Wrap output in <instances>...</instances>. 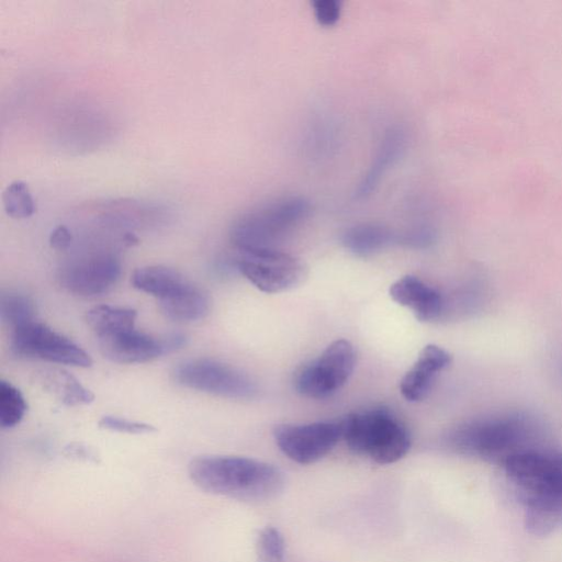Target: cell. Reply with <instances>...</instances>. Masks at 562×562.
<instances>
[{"instance_id":"30bf717a","label":"cell","mask_w":562,"mask_h":562,"mask_svg":"<svg viewBox=\"0 0 562 562\" xmlns=\"http://www.w3.org/2000/svg\"><path fill=\"white\" fill-rule=\"evenodd\" d=\"M278 448L300 464L314 463L328 454L341 439L340 422L283 424L273 430Z\"/></svg>"},{"instance_id":"8fae6325","label":"cell","mask_w":562,"mask_h":562,"mask_svg":"<svg viewBox=\"0 0 562 562\" xmlns=\"http://www.w3.org/2000/svg\"><path fill=\"white\" fill-rule=\"evenodd\" d=\"M186 336L179 333L154 337L135 327L98 337L101 353L116 363L133 364L153 361L181 349Z\"/></svg>"},{"instance_id":"484cf974","label":"cell","mask_w":562,"mask_h":562,"mask_svg":"<svg viewBox=\"0 0 562 562\" xmlns=\"http://www.w3.org/2000/svg\"><path fill=\"white\" fill-rule=\"evenodd\" d=\"M316 21L324 26H333L340 19L341 2L338 0H315L312 3Z\"/></svg>"},{"instance_id":"ffe728a7","label":"cell","mask_w":562,"mask_h":562,"mask_svg":"<svg viewBox=\"0 0 562 562\" xmlns=\"http://www.w3.org/2000/svg\"><path fill=\"white\" fill-rule=\"evenodd\" d=\"M137 313L133 308L98 305L88 311L86 321L97 337L135 327Z\"/></svg>"},{"instance_id":"52a82bcc","label":"cell","mask_w":562,"mask_h":562,"mask_svg":"<svg viewBox=\"0 0 562 562\" xmlns=\"http://www.w3.org/2000/svg\"><path fill=\"white\" fill-rule=\"evenodd\" d=\"M355 367L356 351L352 344L346 339H337L318 358L297 371L295 389L306 397L326 398L345 385Z\"/></svg>"},{"instance_id":"4fadbf2b","label":"cell","mask_w":562,"mask_h":562,"mask_svg":"<svg viewBox=\"0 0 562 562\" xmlns=\"http://www.w3.org/2000/svg\"><path fill=\"white\" fill-rule=\"evenodd\" d=\"M451 362L448 351L437 345L425 346L413 367L403 375L400 391L405 400L418 402L427 396L436 375Z\"/></svg>"},{"instance_id":"e0dca14e","label":"cell","mask_w":562,"mask_h":562,"mask_svg":"<svg viewBox=\"0 0 562 562\" xmlns=\"http://www.w3.org/2000/svg\"><path fill=\"white\" fill-rule=\"evenodd\" d=\"M395 241L400 243V235L378 223L356 224L341 235L344 247L359 257L372 256Z\"/></svg>"},{"instance_id":"44dd1931","label":"cell","mask_w":562,"mask_h":562,"mask_svg":"<svg viewBox=\"0 0 562 562\" xmlns=\"http://www.w3.org/2000/svg\"><path fill=\"white\" fill-rule=\"evenodd\" d=\"M0 315L3 323L14 329L35 321V306L29 296L9 292L1 297Z\"/></svg>"},{"instance_id":"ba28073f","label":"cell","mask_w":562,"mask_h":562,"mask_svg":"<svg viewBox=\"0 0 562 562\" xmlns=\"http://www.w3.org/2000/svg\"><path fill=\"white\" fill-rule=\"evenodd\" d=\"M11 350L18 357L38 358L48 362L88 368L90 355L79 345L37 321L12 329Z\"/></svg>"},{"instance_id":"277c9868","label":"cell","mask_w":562,"mask_h":562,"mask_svg":"<svg viewBox=\"0 0 562 562\" xmlns=\"http://www.w3.org/2000/svg\"><path fill=\"white\" fill-rule=\"evenodd\" d=\"M340 425L341 439L348 448L379 464L401 460L411 448L408 429L386 408L351 413Z\"/></svg>"},{"instance_id":"ac0fdd59","label":"cell","mask_w":562,"mask_h":562,"mask_svg":"<svg viewBox=\"0 0 562 562\" xmlns=\"http://www.w3.org/2000/svg\"><path fill=\"white\" fill-rule=\"evenodd\" d=\"M189 281L176 269L153 265L138 268L132 276V284L135 289L165 299L182 289Z\"/></svg>"},{"instance_id":"3957f363","label":"cell","mask_w":562,"mask_h":562,"mask_svg":"<svg viewBox=\"0 0 562 562\" xmlns=\"http://www.w3.org/2000/svg\"><path fill=\"white\" fill-rule=\"evenodd\" d=\"M541 429L530 416L512 412L469 422L447 439L456 452L504 464L519 452L543 447Z\"/></svg>"},{"instance_id":"9c48e42d","label":"cell","mask_w":562,"mask_h":562,"mask_svg":"<svg viewBox=\"0 0 562 562\" xmlns=\"http://www.w3.org/2000/svg\"><path fill=\"white\" fill-rule=\"evenodd\" d=\"M239 272L265 293H281L299 285L306 277L304 263L279 249L240 252Z\"/></svg>"},{"instance_id":"8992f818","label":"cell","mask_w":562,"mask_h":562,"mask_svg":"<svg viewBox=\"0 0 562 562\" xmlns=\"http://www.w3.org/2000/svg\"><path fill=\"white\" fill-rule=\"evenodd\" d=\"M173 378L184 387L226 398L250 400L258 393L257 384L246 373L207 358L180 363L173 371Z\"/></svg>"},{"instance_id":"d6986e66","label":"cell","mask_w":562,"mask_h":562,"mask_svg":"<svg viewBox=\"0 0 562 562\" xmlns=\"http://www.w3.org/2000/svg\"><path fill=\"white\" fill-rule=\"evenodd\" d=\"M38 381L65 405H87L94 400V394L89 389L63 369L44 370L40 373Z\"/></svg>"},{"instance_id":"7a4b0ae2","label":"cell","mask_w":562,"mask_h":562,"mask_svg":"<svg viewBox=\"0 0 562 562\" xmlns=\"http://www.w3.org/2000/svg\"><path fill=\"white\" fill-rule=\"evenodd\" d=\"M188 473L201 490L239 501L271 499L284 487V475L278 467L247 457L198 456L190 461Z\"/></svg>"},{"instance_id":"2e32d148","label":"cell","mask_w":562,"mask_h":562,"mask_svg":"<svg viewBox=\"0 0 562 562\" xmlns=\"http://www.w3.org/2000/svg\"><path fill=\"white\" fill-rule=\"evenodd\" d=\"M159 308L168 319L190 323L206 316L210 300L201 289L188 282L179 291L159 300Z\"/></svg>"},{"instance_id":"9a60e30c","label":"cell","mask_w":562,"mask_h":562,"mask_svg":"<svg viewBox=\"0 0 562 562\" xmlns=\"http://www.w3.org/2000/svg\"><path fill=\"white\" fill-rule=\"evenodd\" d=\"M406 142V133L402 127H390L384 133L371 164L355 191L357 199H364L375 190L383 176L402 157Z\"/></svg>"},{"instance_id":"6da1fadb","label":"cell","mask_w":562,"mask_h":562,"mask_svg":"<svg viewBox=\"0 0 562 562\" xmlns=\"http://www.w3.org/2000/svg\"><path fill=\"white\" fill-rule=\"evenodd\" d=\"M503 468L524 504V521L533 536L562 527V452L548 447L508 458Z\"/></svg>"},{"instance_id":"7402d4cb","label":"cell","mask_w":562,"mask_h":562,"mask_svg":"<svg viewBox=\"0 0 562 562\" xmlns=\"http://www.w3.org/2000/svg\"><path fill=\"white\" fill-rule=\"evenodd\" d=\"M27 409L21 391L8 381L0 382V425L12 428L20 424Z\"/></svg>"},{"instance_id":"cb8c5ba5","label":"cell","mask_w":562,"mask_h":562,"mask_svg":"<svg viewBox=\"0 0 562 562\" xmlns=\"http://www.w3.org/2000/svg\"><path fill=\"white\" fill-rule=\"evenodd\" d=\"M256 551L258 562H283L285 543L280 530L272 526L265 527L258 535Z\"/></svg>"},{"instance_id":"603a6c76","label":"cell","mask_w":562,"mask_h":562,"mask_svg":"<svg viewBox=\"0 0 562 562\" xmlns=\"http://www.w3.org/2000/svg\"><path fill=\"white\" fill-rule=\"evenodd\" d=\"M2 201L5 213L12 218H27L36 211L30 189L22 180H14L4 189Z\"/></svg>"},{"instance_id":"5b68a950","label":"cell","mask_w":562,"mask_h":562,"mask_svg":"<svg viewBox=\"0 0 562 562\" xmlns=\"http://www.w3.org/2000/svg\"><path fill=\"white\" fill-rule=\"evenodd\" d=\"M311 213L303 196H286L241 215L231 239L239 252L278 249L277 245Z\"/></svg>"},{"instance_id":"7c38bea8","label":"cell","mask_w":562,"mask_h":562,"mask_svg":"<svg viewBox=\"0 0 562 562\" xmlns=\"http://www.w3.org/2000/svg\"><path fill=\"white\" fill-rule=\"evenodd\" d=\"M121 277V262L111 251L97 250L68 262L59 276L61 285L79 296L110 291Z\"/></svg>"},{"instance_id":"5bb4252c","label":"cell","mask_w":562,"mask_h":562,"mask_svg":"<svg viewBox=\"0 0 562 562\" xmlns=\"http://www.w3.org/2000/svg\"><path fill=\"white\" fill-rule=\"evenodd\" d=\"M389 293L394 302L409 308L420 322L435 321L442 313L441 294L415 276L400 278L390 286Z\"/></svg>"},{"instance_id":"83f0119b","label":"cell","mask_w":562,"mask_h":562,"mask_svg":"<svg viewBox=\"0 0 562 562\" xmlns=\"http://www.w3.org/2000/svg\"><path fill=\"white\" fill-rule=\"evenodd\" d=\"M72 243V234L65 225L56 226L49 235V245L56 250H66Z\"/></svg>"},{"instance_id":"4316f807","label":"cell","mask_w":562,"mask_h":562,"mask_svg":"<svg viewBox=\"0 0 562 562\" xmlns=\"http://www.w3.org/2000/svg\"><path fill=\"white\" fill-rule=\"evenodd\" d=\"M435 240V232L428 226L416 227L400 235V243L413 247H427Z\"/></svg>"},{"instance_id":"d4e9b609","label":"cell","mask_w":562,"mask_h":562,"mask_svg":"<svg viewBox=\"0 0 562 562\" xmlns=\"http://www.w3.org/2000/svg\"><path fill=\"white\" fill-rule=\"evenodd\" d=\"M99 427L111 431L132 435L151 434L157 430L150 424L111 415H105L101 417V419L99 420Z\"/></svg>"}]
</instances>
